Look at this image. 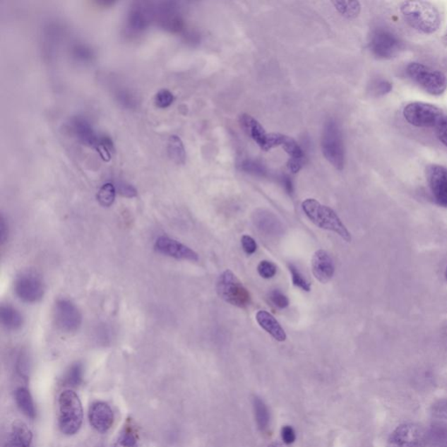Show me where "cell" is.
Returning a JSON list of instances; mask_svg holds the SVG:
<instances>
[{
	"label": "cell",
	"mask_w": 447,
	"mask_h": 447,
	"mask_svg": "<svg viewBox=\"0 0 447 447\" xmlns=\"http://www.w3.org/2000/svg\"><path fill=\"white\" fill-rule=\"evenodd\" d=\"M400 11L406 23L423 35H432L441 28V13L434 4L420 0L405 1Z\"/></svg>",
	"instance_id": "1"
},
{
	"label": "cell",
	"mask_w": 447,
	"mask_h": 447,
	"mask_svg": "<svg viewBox=\"0 0 447 447\" xmlns=\"http://www.w3.org/2000/svg\"><path fill=\"white\" fill-rule=\"evenodd\" d=\"M302 210L308 219L317 227L335 232L343 240L350 242L352 235L333 210L321 205L314 198L306 199L302 204Z\"/></svg>",
	"instance_id": "2"
},
{
	"label": "cell",
	"mask_w": 447,
	"mask_h": 447,
	"mask_svg": "<svg viewBox=\"0 0 447 447\" xmlns=\"http://www.w3.org/2000/svg\"><path fill=\"white\" fill-rule=\"evenodd\" d=\"M59 427L62 434L73 435L80 430L83 419V405L73 391H65L59 398Z\"/></svg>",
	"instance_id": "3"
},
{
	"label": "cell",
	"mask_w": 447,
	"mask_h": 447,
	"mask_svg": "<svg viewBox=\"0 0 447 447\" xmlns=\"http://www.w3.org/2000/svg\"><path fill=\"white\" fill-rule=\"evenodd\" d=\"M409 78L431 95H441L447 88V78L444 73L429 66L412 62L406 68Z\"/></svg>",
	"instance_id": "4"
},
{
	"label": "cell",
	"mask_w": 447,
	"mask_h": 447,
	"mask_svg": "<svg viewBox=\"0 0 447 447\" xmlns=\"http://www.w3.org/2000/svg\"><path fill=\"white\" fill-rule=\"evenodd\" d=\"M321 150L323 156L335 169H342L345 164V151L341 129L334 119H328L324 124L321 136Z\"/></svg>",
	"instance_id": "5"
},
{
	"label": "cell",
	"mask_w": 447,
	"mask_h": 447,
	"mask_svg": "<svg viewBox=\"0 0 447 447\" xmlns=\"http://www.w3.org/2000/svg\"><path fill=\"white\" fill-rule=\"evenodd\" d=\"M369 47L372 54L379 60H391L400 54L404 43L390 28L379 27L371 32Z\"/></svg>",
	"instance_id": "6"
},
{
	"label": "cell",
	"mask_w": 447,
	"mask_h": 447,
	"mask_svg": "<svg viewBox=\"0 0 447 447\" xmlns=\"http://www.w3.org/2000/svg\"><path fill=\"white\" fill-rule=\"evenodd\" d=\"M216 290L219 297L229 304L244 309L251 304L249 291L229 269L220 275Z\"/></svg>",
	"instance_id": "7"
},
{
	"label": "cell",
	"mask_w": 447,
	"mask_h": 447,
	"mask_svg": "<svg viewBox=\"0 0 447 447\" xmlns=\"http://www.w3.org/2000/svg\"><path fill=\"white\" fill-rule=\"evenodd\" d=\"M403 117L412 126L431 128L437 126L439 121L444 116L442 110L437 106L427 102H413L405 107Z\"/></svg>",
	"instance_id": "8"
},
{
	"label": "cell",
	"mask_w": 447,
	"mask_h": 447,
	"mask_svg": "<svg viewBox=\"0 0 447 447\" xmlns=\"http://www.w3.org/2000/svg\"><path fill=\"white\" fill-rule=\"evenodd\" d=\"M14 290L20 300L27 304H36L45 294V284L38 273L24 272L16 279Z\"/></svg>",
	"instance_id": "9"
},
{
	"label": "cell",
	"mask_w": 447,
	"mask_h": 447,
	"mask_svg": "<svg viewBox=\"0 0 447 447\" xmlns=\"http://www.w3.org/2000/svg\"><path fill=\"white\" fill-rule=\"evenodd\" d=\"M54 319L59 330L66 333H75L83 323V316L77 306L66 299L58 300L54 305Z\"/></svg>",
	"instance_id": "10"
},
{
	"label": "cell",
	"mask_w": 447,
	"mask_h": 447,
	"mask_svg": "<svg viewBox=\"0 0 447 447\" xmlns=\"http://www.w3.org/2000/svg\"><path fill=\"white\" fill-rule=\"evenodd\" d=\"M154 20V3H132L127 13L126 30L131 35H141Z\"/></svg>",
	"instance_id": "11"
},
{
	"label": "cell",
	"mask_w": 447,
	"mask_h": 447,
	"mask_svg": "<svg viewBox=\"0 0 447 447\" xmlns=\"http://www.w3.org/2000/svg\"><path fill=\"white\" fill-rule=\"evenodd\" d=\"M391 447H427V431L415 424H404L396 428L389 439Z\"/></svg>",
	"instance_id": "12"
},
{
	"label": "cell",
	"mask_w": 447,
	"mask_h": 447,
	"mask_svg": "<svg viewBox=\"0 0 447 447\" xmlns=\"http://www.w3.org/2000/svg\"><path fill=\"white\" fill-rule=\"evenodd\" d=\"M240 124L242 125L247 135L261 147V150L268 151L273 148L280 146V134L279 133L268 134L261 124L250 114H242L240 117Z\"/></svg>",
	"instance_id": "13"
},
{
	"label": "cell",
	"mask_w": 447,
	"mask_h": 447,
	"mask_svg": "<svg viewBox=\"0 0 447 447\" xmlns=\"http://www.w3.org/2000/svg\"><path fill=\"white\" fill-rule=\"evenodd\" d=\"M426 174L432 195L439 205L447 206V168L439 165L427 166Z\"/></svg>",
	"instance_id": "14"
},
{
	"label": "cell",
	"mask_w": 447,
	"mask_h": 447,
	"mask_svg": "<svg viewBox=\"0 0 447 447\" xmlns=\"http://www.w3.org/2000/svg\"><path fill=\"white\" fill-rule=\"evenodd\" d=\"M155 249L158 253L165 254L166 256L177 258V260H184L190 261H198V254L194 252L184 244L177 242L176 239L161 236L157 239L155 244Z\"/></svg>",
	"instance_id": "15"
},
{
	"label": "cell",
	"mask_w": 447,
	"mask_h": 447,
	"mask_svg": "<svg viewBox=\"0 0 447 447\" xmlns=\"http://www.w3.org/2000/svg\"><path fill=\"white\" fill-rule=\"evenodd\" d=\"M88 419L92 427L99 432L108 431L114 424V412L105 402H96L91 405Z\"/></svg>",
	"instance_id": "16"
},
{
	"label": "cell",
	"mask_w": 447,
	"mask_h": 447,
	"mask_svg": "<svg viewBox=\"0 0 447 447\" xmlns=\"http://www.w3.org/2000/svg\"><path fill=\"white\" fill-rule=\"evenodd\" d=\"M311 266L314 276L321 283H327L333 278L335 273L334 261L326 251H316L313 256Z\"/></svg>",
	"instance_id": "17"
},
{
	"label": "cell",
	"mask_w": 447,
	"mask_h": 447,
	"mask_svg": "<svg viewBox=\"0 0 447 447\" xmlns=\"http://www.w3.org/2000/svg\"><path fill=\"white\" fill-rule=\"evenodd\" d=\"M70 131L76 136L80 142L86 145L98 147L100 143V136L95 134L93 127L86 118L83 117H76L72 118L69 124Z\"/></svg>",
	"instance_id": "18"
},
{
	"label": "cell",
	"mask_w": 447,
	"mask_h": 447,
	"mask_svg": "<svg viewBox=\"0 0 447 447\" xmlns=\"http://www.w3.org/2000/svg\"><path fill=\"white\" fill-rule=\"evenodd\" d=\"M254 223L263 234L278 236L283 234V225L278 217L267 210H258L254 214Z\"/></svg>",
	"instance_id": "19"
},
{
	"label": "cell",
	"mask_w": 447,
	"mask_h": 447,
	"mask_svg": "<svg viewBox=\"0 0 447 447\" xmlns=\"http://www.w3.org/2000/svg\"><path fill=\"white\" fill-rule=\"evenodd\" d=\"M280 146H282L284 150L290 157L288 161V168L293 173H297L304 165V153L295 140L285 135L280 134Z\"/></svg>",
	"instance_id": "20"
},
{
	"label": "cell",
	"mask_w": 447,
	"mask_h": 447,
	"mask_svg": "<svg viewBox=\"0 0 447 447\" xmlns=\"http://www.w3.org/2000/svg\"><path fill=\"white\" fill-rule=\"evenodd\" d=\"M32 441V431L27 424L16 421L11 427L4 447H30Z\"/></svg>",
	"instance_id": "21"
},
{
	"label": "cell",
	"mask_w": 447,
	"mask_h": 447,
	"mask_svg": "<svg viewBox=\"0 0 447 447\" xmlns=\"http://www.w3.org/2000/svg\"><path fill=\"white\" fill-rule=\"evenodd\" d=\"M256 321L258 325L276 341H286L287 335L285 330H283L279 321L270 313L265 311V310H260L256 314Z\"/></svg>",
	"instance_id": "22"
},
{
	"label": "cell",
	"mask_w": 447,
	"mask_h": 447,
	"mask_svg": "<svg viewBox=\"0 0 447 447\" xmlns=\"http://www.w3.org/2000/svg\"><path fill=\"white\" fill-rule=\"evenodd\" d=\"M0 320L4 327L8 330H18L24 323V318L16 308L11 305H2L0 309Z\"/></svg>",
	"instance_id": "23"
},
{
	"label": "cell",
	"mask_w": 447,
	"mask_h": 447,
	"mask_svg": "<svg viewBox=\"0 0 447 447\" xmlns=\"http://www.w3.org/2000/svg\"><path fill=\"white\" fill-rule=\"evenodd\" d=\"M428 447H447V424L434 422L427 431Z\"/></svg>",
	"instance_id": "24"
},
{
	"label": "cell",
	"mask_w": 447,
	"mask_h": 447,
	"mask_svg": "<svg viewBox=\"0 0 447 447\" xmlns=\"http://www.w3.org/2000/svg\"><path fill=\"white\" fill-rule=\"evenodd\" d=\"M16 400L18 408L21 410L22 412L30 419H35L36 417L35 403H33L31 394L27 388H18L16 393Z\"/></svg>",
	"instance_id": "25"
},
{
	"label": "cell",
	"mask_w": 447,
	"mask_h": 447,
	"mask_svg": "<svg viewBox=\"0 0 447 447\" xmlns=\"http://www.w3.org/2000/svg\"><path fill=\"white\" fill-rule=\"evenodd\" d=\"M168 155L169 158L177 165H182L186 164V151L184 149V143L179 136L173 135L169 136L167 145Z\"/></svg>",
	"instance_id": "26"
},
{
	"label": "cell",
	"mask_w": 447,
	"mask_h": 447,
	"mask_svg": "<svg viewBox=\"0 0 447 447\" xmlns=\"http://www.w3.org/2000/svg\"><path fill=\"white\" fill-rule=\"evenodd\" d=\"M254 408L258 429L261 431H267L270 423V415L267 405L260 398L256 397L254 398Z\"/></svg>",
	"instance_id": "27"
},
{
	"label": "cell",
	"mask_w": 447,
	"mask_h": 447,
	"mask_svg": "<svg viewBox=\"0 0 447 447\" xmlns=\"http://www.w3.org/2000/svg\"><path fill=\"white\" fill-rule=\"evenodd\" d=\"M138 438L134 428L127 426L118 435L112 447H138Z\"/></svg>",
	"instance_id": "28"
},
{
	"label": "cell",
	"mask_w": 447,
	"mask_h": 447,
	"mask_svg": "<svg viewBox=\"0 0 447 447\" xmlns=\"http://www.w3.org/2000/svg\"><path fill=\"white\" fill-rule=\"evenodd\" d=\"M114 97L121 106L127 109H135L136 107L138 105V98L127 88H117L116 92H114Z\"/></svg>",
	"instance_id": "29"
},
{
	"label": "cell",
	"mask_w": 447,
	"mask_h": 447,
	"mask_svg": "<svg viewBox=\"0 0 447 447\" xmlns=\"http://www.w3.org/2000/svg\"><path fill=\"white\" fill-rule=\"evenodd\" d=\"M335 9L342 16L354 18L359 16L361 5L358 1H333Z\"/></svg>",
	"instance_id": "30"
},
{
	"label": "cell",
	"mask_w": 447,
	"mask_h": 447,
	"mask_svg": "<svg viewBox=\"0 0 447 447\" xmlns=\"http://www.w3.org/2000/svg\"><path fill=\"white\" fill-rule=\"evenodd\" d=\"M83 379V365L81 363L73 364L66 373L64 378L65 386L70 387L79 386Z\"/></svg>",
	"instance_id": "31"
},
{
	"label": "cell",
	"mask_w": 447,
	"mask_h": 447,
	"mask_svg": "<svg viewBox=\"0 0 447 447\" xmlns=\"http://www.w3.org/2000/svg\"><path fill=\"white\" fill-rule=\"evenodd\" d=\"M117 189L116 186H114L112 183H107L103 184L97 194V199L102 206H106V208H109V206L112 205L116 199Z\"/></svg>",
	"instance_id": "32"
},
{
	"label": "cell",
	"mask_w": 447,
	"mask_h": 447,
	"mask_svg": "<svg viewBox=\"0 0 447 447\" xmlns=\"http://www.w3.org/2000/svg\"><path fill=\"white\" fill-rule=\"evenodd\" d=\"M72 54L73 59L81 64H88L92 61L95 56L92 48L85 44H76L72 48Z\"/></svg>",
	"instance_id": "33"
},
{
	"label": "cell",
	"mask_w": 447,
	"mask_h": 447,
	"mask_svg": "<svg viewBox=\"0 0 447 447\" xmlns=\"http://www.w3.org/2000/svg\"><path fill=\"white\" fill-rule=\"evenodd\" d=\"M288 269H290V272L291 273L292 282H293L294 286L306 292L311 290V284L305 278V276L302 275V272L299 270L297 266L290 264Z\"/></svg>",
	"instance_id": "34"
},
{
	"label": "cell",
	"mask_w": 447,
	"mask_h": 447,
	"mask_svg": "<svg viewBox=\"0 0 447 447\" xmlns=\"http://www.w3.org/2000/svg\"><path fill=\"white\" fill-rule=\"evenodd\" d=\"M369 90L376 96H383L393 90V84L386 79H376L372 81Z\"/></svg>",
	"instance_id": "35"
},
{
	"label": "cell",
	"mask_w": 447,
	"mask_h": 447,
	"mask_svg": "<svg viewBox=\"0 0 447 447\" xmlns=\"http://www.w3.org/2000/svg\"><path fill=\"white\" fill-rule=\"evenodd\" d=\"M175 101V96L169 90H161L157 92L154 97L155 105L160 109H166L171 106Z\"/></svg>",
	"instance_id": "36"
},
{
	"label": "cell",
	"mask_w": 447,
	"mask_h": 447,
	"mask_svg": "<svg viewBox=\"0 0 447 447\" xmlns=\"http://www.w3.org/2000/svg\"><path fill=\"white\" fill-rule=\"evenodd\" d=\"M269 301L271 302L273 305L277 306L280 309H284L290 306V300L282 291L279 290H275L270 292L268 295Z\"/></svg>",
	"instance_id": "37"
},
{
	"label": "cell",
	"mask_w": 447,
	"mask_h": 447,
	"mask_svg": "<svg viewBox=\"0 0 447 447\" xmlns=\"http://www.w3.org/2000/svg\"><path fill=\"white\" fill-rule=\"evenodd\" d=\"M257 270L262 278L271 279L276 275L277 267L271 261H262L258 265Z\"/></svg>",
	"instance_id": "38"
},
{
	"label": "cell",
	"mask_w": 447,
	"mask_h": 447,
	"mask_svg": "<svg viewBox=\"0 0 447 447\" xmlns=\"http://www.w3.org/2000/svg\"><path fill=\"white\" fill-rule=\"evenodd\" d=\"M431 412V415L438 419H447V400L442 398L434 403Z\"/></svg>",
	"instance_id": "39"
},
{
	"label": "cell",
	"mask_w": 447,
	"mask_h": 447,
	"mask_svg": "<svg viewBox=\"0 0 447 447\" xmlns=\"http://www.w3.org/2000/svg\"><path fill=\"white\" fill-rule=\"evenodd\" d=\"M242 169L244 172L258 176H264L266 174V169L256 162L245 161L242 165Z\"/></svg>",
	"instance_id": "40"
},
{
	"label": "cell",
	"mask_w": 447,
	"mask_h": 447,
	"mask_svg": "<svg viewBox=\"0 0 447 447\" xmlns=\"http://www.w3.org/2000/svg\"><path fill=\"white\" fill-rule=\"evenodd\" d=\"M242 245L244 252H245L247 256H252V254L256 252L258 247L257 243L256 240L249 235L242 236Z\"/></svg>",
	"instance_id": "41"
},
{
	"label": "cell",
	"mask_w": 447,
	"mask_h": 447,
	"mask_svg": "<svg viewBox=\"0 0 447 447\" xmlns=\"http://www.w3.org/2000/svg\"><path fill=\"white\" fill-rule=\"evenodd\" d=\"M118 193L126 198H134L138 195V191L131 184L125 182H120L116 186Z\"/></svg>",
	"instance_id": "42"
},
{
	"label": "cell",
	"mask_w": 447,
	"mask_h": 447,
	"mask_svg": "<svg viewBox=\"0 0 447 447\" xmlns=\"http://www.w3.org/2000/svg\"><path fill=\"white\" fill-rule=\"evenodd\" d=\"M436 133L439 140L447 147V117H443L441 120L439 121L437 126H436Z\"/></svg>",
	"instance_id": "43"
},
{
	"label": "cell",
	"mask_w": 447,
	"mask_h": 447,
	"mask_svg": "<svg viewBox=\"0 0 447 447\" xmlns=\"http://www.w3.org/2000/svg\"><path fill=\"white\" fill-rule=\"evenodd\" d=\"M282 437L283 442L286 445H291L295 441V432L293 428L290 426H285L282 430Z\"/></svg>",
	"instance_id": "44"
},
{
	"label": "cell",
	"mask_w": 447,
	"mask_h": 447,
	"mask_svg": "<svg viewBox=\"0 0 447 447\" xmlns=\"http://www.w3.org/2000/svg\"><path fill=\"white\" fill-rule=\"evenodd\" d=\"M7 237H8V225L2 215L1 220H0V240H1L2 245L6 242Z\"/></svg>",
	"instance_id": "45"
},
{
	"label": "cell",
	"mask_w": 447,
	"mask_h": 447,
	"mask_svg": "<svg viewBox=\"0 0 447 447\" xmlns=\"http://www.w3.org/2000/svg\"><path fill=\"white\" fill-rule=\"evenodd\" d=\"M282 183L284 188H285L286 191L288 194H292L294 192V186L293 183L290 179V177L287 176H284L282 177Z\"/></svg>",
	"instance_id": "46"
},
{
	"label": "cell",
	"mask_w": 447,
	"mask_h": 447,
	"mask_svg": "<svg viewBox=\"0 0 447 447\" xmlns=\"http://www.w3.org/2000/svg\"><path fill=\"white\" fill-rule=\"evenodd\" d=\"M268 447H287V446H283L282 444H280V443L279 442H273L272 443L270 446H268Z\"/></svg>",
	"instance_id": "47"
},
{
	"label": "cell",
	"mask_w": 447,
	"mask_h": 447,
	"mask_svg": "<svg viewBox=\"0 0 447 447\" xmlns=\"http://www.w3.org/2000/svg\"><path fill=\"white\" fill-rule=\"evenodd\" d=\"M445 276H446V282H447V267H446V272H445Z\"/></svg>",
	"instance_id": "48"
}]
</instances>
